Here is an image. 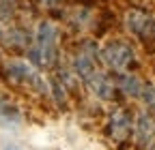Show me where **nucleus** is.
<instances>
[{
    "label": "nucleus",
    "instance_id": "f257e3e1",
    "mask_svg": "<svg viewBox=\"0 0 155 150\" xmlns=\"http://www.w3.org/2000/svg\"><path fill=\"white\" fill-rule=\"evenodd\" d=\"M75 71L99 99H112L114 86L110 77L99 69V60H97L95 49H88V45H84L75 54Z\"/></svg>",
    "mask_w": 155,
    "mask_h": 150
},
{
    "label": "nucleus",
    "instance_id": "f03ea898",
    "mask_svg": "<svg viewBox=\"0 0 155 150\" xmlns=\"http://www.w3.org/2000/svg\"><path fill=\"white\" fill-rule=\"evenodd\" d=\"M56 41H58V30L52 22H41L37 26V49H35V60L41 67H52L56 58Z\"/></svg>",
    "mask_w": 155,
    "mask_h": 150
},
{
    "label": "nucleus",
    "instance_id": "7ed1b4c3",
    "mask_svg": "<svg viewBox=\"0 0 155 150\" xmlns=\"http://www.w3.org/2000/svg\"><path fill=\"white\" fill-rule=\"evenodd\" d=\"M101 60L110 69L123 73L134 64V52H131L129 45H125L121 41H110L101 47Z\"/></svg>",
    "mask_w": 155,
    "mask_h": 150
},
{
    "label": "nucleus",
    "instance_id": "20e7f679",
    "mask_svg": "<svg viewBox=\"0 0 155 150\" xmlns=\"http://www.w3.org/2000/svg\"><path fill=\"white\" fill-rule=\"evenodd\" d=\"M108 131H110V135L116 142L127 139V135L131 133V116H129V111L123 109V107L114 109L112 116H110V122H108Z\"/></svg>",
    "mask_w": 155,
    "mask_h": 150
},
{
    "label": "nucleus",
    "instance_id": "39448f33",
    "mask_svg": "<svg viewBox=\"0 0 155 150\" xmlns=\"http://www.w3.org/2000/svg\"><path fill=\"white\" fill-rule=\"evenodd\" d=\"M127 28L138 36H151L155 24H153V17L147 15L144 11H129L127 13Z\"/></svg>",
    "mask_w": 155,
    "mask_h": 150
},
{
    "label": "nucleus",
    "instance_id": "423d86ee",
    "mask_svg": "<svg viewBox=\"0 0 155 150\" xmlns=\"http://www.w3.org/2000/svg\"><path fill=\"white\" fill-rule=\"evenodd\" d=\"M136 139L140 146H149L155 139V120L149 114H140L136 120Z\"/></svg>",
    "mask_w": 155,
    "mask_h": 150
},
{
    "label": "nucleus",
    "instance_id": "0eeeda50",
    "mask_svg": "<svg viewBox=\"0 0 155 150\" xmlns=\"http://www.w3.org/2000/svg\"><path fill=\"white\" fill-rule=\"evenodd\" d=\"M7 71H9V75H11L15 82H32V84L41 82V80H39V73H37L28 62H22V60L9 62Z\"/></svg>",
    "mask_w": 155,
    "mask_h": 150
},
{
    "label": "nucleus",
    "instance_id": "6e6552de",
    "mask_svg": "<svg viewBox=\"0 0 155 150\" xmlns=\"http://www.w3.org/2000/svg\"><path fill=\"white\" fill-rule=\"evenodd\" d=\"M119 88L125 92V95H129V97H140L142 90H144V84L138 77H134V75H121Z\"/></svg>",
    "mask_w": 155,
    "mask_h": 150
},
{
    "label": "nucleus",
    "instance_id": "1a4fd4ad",
    "mask_svg": "<svg viewBox=\"0 0 155 150\" xmlns=\"http://www.w3.org/2000/svg\"><path fill=\"white\" fill-rule=\"evenodd\" d=\"M0 120H2V122H9V124L19 122V109H17L13 103L0 99Z\"/></svg>",
    "mask_w": 155,
    "mask_h": 150
},
{
    "label": "nucleus",
    "instance_id": "9d476101",
    "mask_svg": "<svg viewBox=\"0 0 155 150\" xmlns=\"http://www.w3.org/2000/svg\"><path fill=\"white\" fill-rule=\"evenodd\" d=\"M140 97L144 99V103H147L151 109H155V86H144V90H142Z\"/></svg>",
    "mask_w": 155,
    "mask_h": 150
},
{
    "label": "nucleus",
    "instance_id": "9b49d317",
    "mask_svg": "<svg viewBox=\"0 0 155 150\" xmlns=\"http://www.w3.org/2000/svg\"><path fill=\"white\" fill-rule=\"evenodd\" d=\"M5 150H19V148H17V146H13V144H7V146H5Z\"/></svg>",
    "mask_w": 155,
    "mask_h": 150
}]
</instances>
